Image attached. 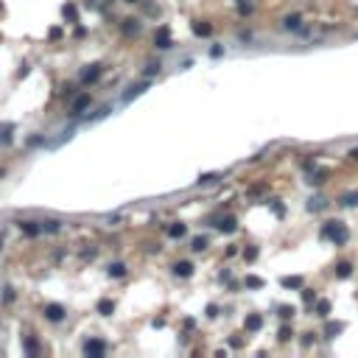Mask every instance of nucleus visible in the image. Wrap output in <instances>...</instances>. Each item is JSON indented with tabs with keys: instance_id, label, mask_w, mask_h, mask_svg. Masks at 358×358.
I'll return each instance as SVG.
<instances>
[{
	"instance_id": "obj_1",
	"label": "nucleus",
	"mask_w": 358,
	"mask_h": 358,
	"mask_svg": "<svg viewBox=\"0 0 358 358\" xmlns=\"http://www.w3.org/2000/svg\"><path fill=\"white\" fill-rule=\"evenodd\" d=\"M325 235L336 238V241H344V238H347V230H344L339 221H330V224H325Z\"/></svg>"
}]
</instances>
